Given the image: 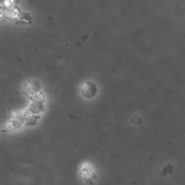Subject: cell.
I'll use <instances>...</instances> for the list:
<instances>
[{
    "mask_svg": "<svg viewBox=\"0 0 185 185\" xmlns=\"http://www.w3.org/2000/svg\"><path fill=\"white\" fill-rule=\"evenodd\" d=\"M80 91L84 97L90 98L95 96L97 92V88L93 82H82L80 87Z\"/></svg>",
    "mask_w": 185,
    "mask_h": 185,
    "instance_id": "6da1fadb",
    "label": "cell"
}]
</instances>
